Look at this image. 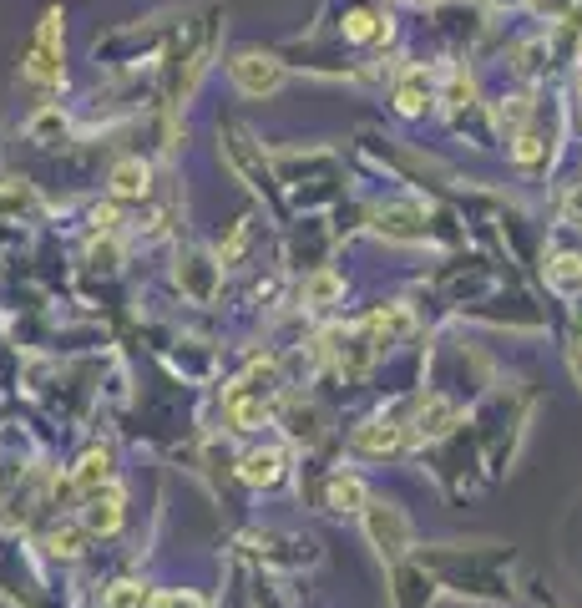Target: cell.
Returning a JSON list of instances; mask_svg holds the SVG:
<instances>
[{
    "label": "cell",
    "mask_w": 582,
    "mask_h": 608,
    "mask_svg": "<svg viewBox=\"0 0 582 608\" xmlns=\"http://www.w3.org/2000/svg\"><path fill=\"white\" fill-rule=\"evenodd\" d=\"M228 76H233V87L243 97H269V92L284 87V66L274 56H264V51H238L228 61Z\"/></svg>",
    "instance_id": "obj_1"
},
{
    "label": "cell",
    "mask_w": 582,
    "mask_h": 608,
    "mask_svg": "<svg viewBox=\"0 0 582 608\" xmlns=\"http://www.w3.org/2000/svg\"><path fill=\"white\" fill-rule=\"evenodd\" d=\"M365 527H370V538L380 548V558H400L410 548V522L400 507H385V502H365Z\"/></svg>",
    "instance_id": "obj_2"
},
{
    "label": "cell",
    "mask_w": 582,
    "mask_h": 608,
    "mask_svg": "<svg viewBox=\"0 0 582 608\" xmlns=\"http://www.w3.org/2000/svg\"><path fill=\"white\" fill-rule=\"evenodd\" d=\"M26 76L31 82H61V16L56 11L36 31V46L26 56Z\"/></svg>",
    "instance_id": "obj_3"
},
{
    "label": "cell",
    "mask_w": 582,
    "mask_h": 608,
    "mask_svg": "<svg viewBox=\"0 0 582 608\" xmlns=\"http://www.w3.org/2000/svg\"><path fill=\"white\" fill-rule=\"evenodd\" d=\"M87 527L92 532H102V538H112V532L122 527V492L117 487H97V492H87Z\"/></svg>",
    "instance_id": "obj_4"
},
{
    "label": "cell",
    "mask_w": 582,
    "mask_h": 608,
    "mask_svg": "<svg viewBox=\"0 0 582 608\" xmlns=\"http://www.w3.org/2000/svg\"><path fill=\"white\" fill-rule=\"evenodd\" d=\"M284 477V451H248L243 456V482L248 487H274Z\"/></svg>",
    "instance_id": "obj_5"
},
{
    "label": "cell",
    "mask_w": 582,
    "mask_h": 608,
    "mask_svg": "<svg viewBox=\"0 0 582 608\" xmlns=\"http://www.w3.org/2000/svg\"><path fill=\"white\" fill-rule=\"evenodd\" d=\"M400 426L395 421H370V426H360L355 431V446L360 451H370V456H390V451H400Z\"/></svg>",
    "instance_id": "obj_6"
},
{
    "label": "cell",
    "mask_w": 582,
    "mask_h": 608,
    "mask_svg": "<svg viewBox=\"0 0 582 608\" xmlns=\"http://www.w3.org/2000/svg\"><path fill=\"white\" fill-rule=\"evenodd\" d=\"M324 502L335 507V512H360V507L370 502V492H365V482H360V477H329Z\"/></svg>",
    "instance_id": "obj_7"
},
{
    "label": "cell",
    "mask_w": 582,
    "mask_h": 608,
    "mask_svg": "<svg viewBox=\"0 0 582 608\" xmlns=\"http://www.w3.org/2000/svg\"><path fill=\"white\" fill-rule=\"evenodd\" d=\"M71 482H76L81 492L107 487V482H112V451H87V456H81V467L71 472Z\"/></svg>",
    "instance_id": "obj_8"
},
{
    "label": "cell",
    "mask_w": 582,
    "mask_h": 608,
    "mask_svg": "<svg viewBox=\"0 0 582 608\" xmlns=\"http://www.w3.org/2000/svg\"><path fill=\"white\" fill-rule=\"evenodd\" d=\"M147 178H152V173H147V163L127 158V163H117V168H112V193H117V198H147V188H152Z\"/></svg>",
    "instance_id": "obj_9"
},
{
    "label": "cell",
    "mask_w": 582,
    "mask_h": 608,
    "mask_svg": "<svg viewBox=\"0 0 582 608\" xmlns=\"http://www.w3.org/2000/svg\"><path fill=\"white\" fill-rule=\"evenodd\" d=\"M426 97H431V87H426V71H410L405 82L395 87V107H400L405 117H421V112H426Z\"/></svg>",
    "instance_id": "obj_10"
},
{
    "label": "cell",
    "mask_w": 582,
    "mask_h": 608,
    "mask_svg": "<svg viewBox=\"0 0 582 608\" xmlns=\"http://www.w3.org/2000/svg\"><path fill=\"white\" fill-rule=\"evenodd\" d=\"M410 330V310H400V304H390V310H380V315H370V335H375V345L385 350L390 340H400Z\"/></svg>",
    "instance_id": "obj_11"
},
{
    "label": "cell",
    "mask_w": 582,
    "mask_h": 608,
    "mask_svg": "<svg viewBox=\"0 0 582 608\" xmlns=\"http://www.w3.org/2000/svg\"><path fill=\"white\" fill-rule=\"evenodd\" d=\"M380 234H390V239H421L426 228L415 223V208H380Z\"/></svg>",
    "instance_id": "obj_12"
},
{
    "label": "cell",
    "mask_w": 582,
    "mask_h": 608,
    "mask_svg": "<svg viewBox=\"0 0 582 608\" xmlns=\"http://www.w3.org/2000/svg\"><path fill=\"white\" fill-rule=\"evenodd\" d=\"M340 294H345V279H340V274H329V269L314 274V279L304 284V299L314 304V310H329V304H335Z\"/></svg>",
    "instance_id": "obj_13"
},
{
    "label": "cell",
    "mask_w": 582,
    "mask_h": 608,
    "mask_svg": "<svg viewBox=\"0 0 582 608\" xmlns=\"http://www.w3.org/2000/svg\"><path fill=\"white\" fill-rule=\"evenodd\" d=\"M228 421L238 426V431H254V426H264L269 421V411H264V401H228Z\"/></svg>",
    "instance_id": "obj_14"
},
{
    "label": "cell",
    "mask_w": 582,
    "mask_h": 608,
    "mask_svg": "<svg viewBox=\"0 0 582 608\" xmlns=\"http://www.w3.org/2000/svg\"><path fill=\"white\" fill-rule=\"evenodd\" d=\"M456 421V406L451 401H441V396H431V406H421V431H431V436H441L446 426Z\"/></svg>",
    "instance_id": "obj_15"
},
{
    "label": "cell",
    "mask_w": 582,
    "mask_h": 608,
    "mask_svg": "<svg viewBox=\"0 0 582 608\" xmlns=\"http://www.w3.org/2000/svg\"><path fill=\"white\" fill-rule=\"evenodd\" d=\"M547 279H552L557 289H577V284H582V259H577V254H557L552 269H547Z\"/></svg>",
    "instance_id": "obj_16"
},
{
    "label": "cell",
    "mask_w": 582,
    "mask_h": 608,
    "mask_svg": "<svg viewBox=\"0 0 582 608\" xmlns=\"http://www.w3.org/2000/svg\"><path fill=\"white\" fill-rule=\"evenodd\" d=\"M183 279H188V289H193L198 299H213V264H208V259H188V264H183Z\"/></svg>",
    "instance_id": "obj_17"
},
{
    "label": "cell",
    "mask_w": 582,
    "mask_h": 608,
    "mask_svg": "<svg viewBox=\"0 0 582 608\" xmlns=\"http://www.w3.org/2000/svg\"><path fill=\"white\" fill-rule=\"evenodd\" d=\"M107 608H147V588L142 583H117L107 593Z\"/></svg>",
    "instance_id": "obj_18"
},
{
    "label": "cell",
    "mask_w": 582,
    "mask_h": 608,
    "mask_svg": "<svg viewBox=\"0 0 582 608\" xmlns=\"http://www.w3.org/2000/svg\"><path fill=\"white\" fill-rule=\"evenodd\" d=\"M51 548H56L61 558H76V553H81V538H76V532H51Z\"/></svg>",
    "instance_id": "obj_19"
},
{
    "label": "cell",
    "mask_w": 582,
    "mask_h": 608,
    "mask_svg": "<svg viewBox=\"0 0 582 608\" xmlns=\"http://www.w3.org/2000/svg\"><path fill=\"white\" fill-rule=\"evenodd\" d=\"M31 203V193L26 188H11V193H0V213H11V208H26Z\"/></svg>",
    "instance_id": "obj_20"
},
{
    "label": "cell",
    "mask_w": 582,
    "mask_h": 608,
    "mask_svg": "<svg viewBox=\"0 0 582 608\" xmlns=\"http://www.w3.org/2000/svg\"><path fill=\"white\" fill-rule=\"evenodd\" d=\"M567 218H572V223H582V188H577V193H567Z\"/></svg>",
    "instance_id": "obj_21"
},
{
    "label": "cell",
    "mask_w": 582,
    "mask_h": 608,
    "mask_svg": "<svg viewBox=\"0 0 582 608\" xmlns=\"http://www.w3.org/2000/svg\"><path fill=\"white\" fill-rule=\"evenodd\" d=\"M567 360H572V375H577V380H582V335H577V340H572V350H567Z\"/></svg>",
    "instance_id": "obj_22"
}]
</instances>
